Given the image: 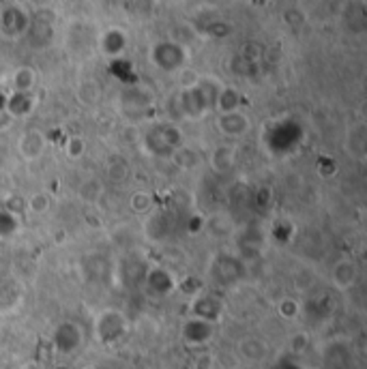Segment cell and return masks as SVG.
I'll return each instance as SVG.
<instances>
[{"instance_id": "obj_1", "label": "cell", "mask_w": 367, "mask_h": 369, "mask_svg": "<svg viewBox=\"0 0 367 369\" xmlns=\"http://www.w3.org/2000/svg\"><path fill=\"white\" fill-rule=\"evenodd\" d=\"M187 54L183 50V45L174 43V41H164V43H157L155 50H153V60L159 69L164 71H177L183 67Z\"/></svg>"}, {"instance_id": "obj_2", "label": "cell", "mask_w": 367, "mask_h": 369, "mask_svg": "<svg viewBox=\"0 0 367 369\" xmlns=\"http://www.w3.org/2000/svg\"><path fill=\"white\" fill-rule=\"evenodd\" d=\"M183 337L185 342L191 346H204L211 342L213 337V322H206V320L194 318L183 327Z\"/></svg>"}, {"instance_id": "obj_3", "label": "cell", "mask_w": 367, "mask_h": 369, "mask_svg": "<svg viewBox=\"0 0 367 369\" xmlns=\"http://www.w3.org/2000/svg\"><path fill=\"white\" fill-rule=\"evenodd\" d=\"M357 277H359V266L353 260H342L331 270V283L338 288V290L353 288L357 283Z\"/></svg>"}, {"instance_id": "obj_4", "label": "cell", "mask_w": 367, "mask_h": 369, "mask_svg": "<svg viewBox=\"0 0 367 369\" xmlns=\"http://www.w3.org/2000/svg\"><path fill=\"white\" fill-rule=\"evenodd\" d=\"M125 331H127V322H125L123 316L116 320V325H107V320L103 318V314L97 320V335H99V342L101 344H114V342H118L121 337L125 335Z\"/></svg>"}, {"instance_id": "obj_5", "label": "cell", "mask_w": 367, "mask_h": 369, "mask_svg": "<svg viewBox=\"0 0 367 369\" xmlns=\"http://www.w3.org/2000/svg\"><path fill=\"white\" fill-rule=\"evenodd\" d=\"M219 129L226 136H243L249 129V120L241 112H226V114L219 118Z\"/></svg>"}, {"instance_id": "obj_6", "label": "cell", "mask_w": 367, "mask_h": 369, "mask_svg": "<svg viewBox=\"0 0 367 369\" xmlns=\"http://www.w3.org/2000/svg\"><path fill=\"white\" fill-rule=\"evenodd\" d=\"M54 344H56V350L60 352H71L73 348H77L79 344V331L75 325H62L56 329V335H54Z\"/></svg>"}, {"instance_id": "obj_7", "label": "cell", "mask_w": 367, "mask_h": 369, "mask_svg": "<svg viewBox=\"0 0 367 369\" xmlns=\"http://www.w3.org/2000/svg\"><path fill=\"white\" fill-rule=\"evenodd\" d=\"M43 147H45V142L39 131H26L20 138V153L26 159H37L43 153Z\"/></svg>"}, {"instance_id": "obj_8", "label": "cell", "mask_w": 367, "mask_h": 369, "mask_svg": "<svg viewBox=\"0 0 367 369\" xmlns=\"http://www.w3.org/2000/svg\"><path fill=\"white\" fill-rule=\"evenodd\" d=\"M238 355L245 361L256 363L262 357H266V344L260 342L258 337H245V340H241V344H238Z\"/></svg>"}, {"instance_id": "obj_9", "label": "cell", "mask_w": 367, "mask_h": 369, "mask_svg": "<svg viewBox=\"0 0 367 369\" xmlns=\"http://www.w3.org/2000/svg\"><path fill=\"white\" fill-rule=\"evenodd\" d=\"M101 47H103V52H105L107 56H118V54H123L125 47H127V37H125V33H123V30H118V28L107 30V33L103 35V39H101Z\"/></svg>"}, {"instance_id": "obj_10", "label": "cell", "mask_w": 367, "mask_h": 369, "mask_svg": "<svg viewBox=\"0 0 367 369\" xmlns=\"http://www.w3.org/2000/svg\"><path fill=\"white\" fill-rule=\"evenodd\" d=\"M22 11L18 9V7H9V9H5L3 11V18H0V26H3V33L5 35H9V37H18V35H22L24 33V24H18L15 22V18H18Z\"/></svg>"}, {"instance_id": "obj_11", "label": "cell", "mask_w": 367, "mask_h": 369, "mask_svg": "<svg viewBox=\"0 0 367 369\" xmlns=\"http://www.w3.org/2000/svg\"><path fill=\"white\" fill-rule=\"evenodd\" d=\"M35 82H37V75H35V69H30V67H20L13 75L15 92H30Z\"/></svg>"}, {"instance_id": "obj_12", "label": "cell", "mask_w": 367, "mask_h": 369, "mask_svg": "<svg viewBox=\"0 0 367 369\" xmlns=\"http://www.w3.org/2000/svg\"><path fill=\"white\" fill-rule=\"evenodd\" d=\"M299 314V305L294 303V301H283V303H279V316L281 318H286V320H292L294 316Z\"/></svg>"}, {"instance_id": "obj_13", "label": "cell", "mask_w": 367, "mask_h": 369, "mask_svg": "<svg viewBox=\"0 0 367 369\" xmlns=\"http://www.w3.org/2000/svg\"><path fill=\"white\" fill-rule=\"evenodd\" d=\"M47 206H50V198L45 194H37L30 198V208H33L35 213H41V211H47Z\"/></svg>"}, {"instance_id": "obj_14", "label": "cell", "mask_w": 367, "mask_h": 369, "mask_svg": "<svg viewBox=\"0 0 367 369\" xmlns=\"http://www.w3.org/2000/svg\"><path fill=\"white\" fill-rule=\"evenodd\" d=\"M82 153H84V142H82V138H71V140L67 142V155H69V157H82Z\"/></svg>"}, {"instance_id": "obj_15", "label": "cell", "mask_w": 367, "mask_h": 369, "mask_svg": "<svg viewBox=\"0 0 367 369\" xmlns=\"http://www.w3.org/2000/svg\"><path fill=\"white\" fill-rule=\"evenodd\" d=\"M309 346V337L305 335V333H301V335H294L292 337V350L294 352H303Z\"/></svg>"}, {"instance_id": "obj_16", "label": "cell", "mask_w": 367, "mask_h": 369, "mask_svg": "<svg viewBox=\"0 0 367 369\" xmlns=\"http://www.w3.org/2000/svg\"><path fill=\"white\" fill-rule=\"evenodd\" d=\"M211 365H213V359L209 355H202L196 359V369H211Z\"/></svg>"}]
</instances>
